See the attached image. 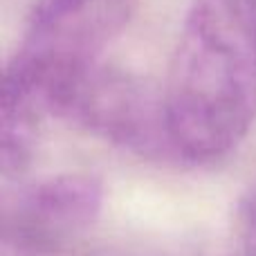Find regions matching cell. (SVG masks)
Returning a JSON list of instances; mask_svg holds the SVG:
<instances>
[{"label":"cell","mask_w":256,"mask_h":256,"mask_svg":"<svg viewBox=\"0 0 256 256\" xmlns=\"http://www.w3.org/2000/svg\"><path fill=\"white\" fill-rule=\"evenodd\" d=\"M104 182L92 173H61L0 186V250L14 256H50L94 225Z\"/></svg>","instance_id":"cell-3"},{"label":"cell","mask_w":256,"mask_h":256,"mask_svg":"<svg viewBox=\"0 0 256 256\" xmlns=\"http://www.w3.org/2000/svg\"><path fill=\"white\" fill-rule=\"evenodd\" d=\"M56 117L137 155L180 162L168 135L164 90L132 72L99 66Z\"/></svg>","instance_id":"cell-4"},{"label":"cell","mask_w":256,"mask_h":256,"mask_svg":"<svg viewBox=\"0 0 256 256\" xmlns=\"http://www.w3.org/2000/svg\"><path fill=\"white\" fill-rule=\"evenodd\" d=\"M38 146V106L12 74L0 70V178L18 180L30 171Z\"/></svg>","instance_id":"cell-5"},{"label":"cell","mask_w":256,"mask_h":256,"mask_svg":"<svg viewBox=\"0 0 256 256\" xmlns=\"http://www.w3.org/2000/svg\"><path fill=\"white\" fill-rule=\"evenodd\" d=\"M236 225L245 245L256 254V182H252L248 191L240 196L238 209H236Z\"/></svg>","instance_id":"cell-6"},{"label":"cell","mask_w":256,"mask_h":256,"mask_svg":"<svg viewBox=\"0 0 256 256\" xmlns=\"http://www.w3.org/2000/svg\"><path fill=\"white\" fill-rule=\"evenodd\" d=\"M180 162H214L256 120V0H194L164 88Z\"/></svg>","instance_id":"cell-1"},{"label":"cell","mask_w":256,"mask_h":256,"mask_svg":"<svg viewBox=\"0 0 256 256\" xmlns=\"http://www.w3.org/2000/svg\"><path fill=\"white\" fill-rule=\"evenodd\" d=\"M137 4L140 0H40L9 74L38 110L58 115L102 66L104 52L130 22Z\"/></svg>","instance_id":"cell-2"}]
</instances>
